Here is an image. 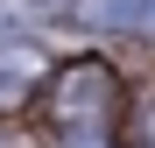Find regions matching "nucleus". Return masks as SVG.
Instances as JSON below:
<instances>
[{"instance_id":"7ed1b4c3","label":"nucleus","mask_w":155,"mask_h":148,"mask_svg":"<svg viewBox=\"0 0 155 148\" xmlns=\"http://www.w3.org/2000/svg\"><path fill=\"white\" fill-rule=\"evenodd\" d=\"M64 148H106V127H71Z\"/></svg>"},{"instance_id":"20e7f679","label":"nucleus","mask_w":155,"mask_h":148,"mask_svg":"<svg viewBox=\"0 0 155 148\" xmlns=\"http://www.w3.org/2000/svg\"><path fill=\"white\" fill-rule=\"evenodd\" d=\"M141 148H155V106L141 113Z\"/></svg>"},{"instance_id":"f03ea898","label":"nucleus","mask_w":155,"mask_h":148,"mask_svg":"<svg viewBox=\"0 0 155 148\" xmlns=\"http://www.w3.org/2000/svg\"><path fill=\"white\" fill-rule=\"evenodd\" d=\"M35 78H49L42 49H35V42H21V35H7V42H0V113H7V106H21Z\"/></svg>"},{"instance_id":"f257e3e1","label":"nucleus","mask_w":155,"mask_h":148,"mask_svg":"<svg viewBox=\"0 0 155 148\" xmlns=\"http://www.w3.org/2000/svg\"><path fill=\"white\" fill-rule=\"evenodd\" d=\"M106 113H113V71L99 57L49 71V120H57L64 134L71 127H106Z\"/></svg>"}]
</instances>
